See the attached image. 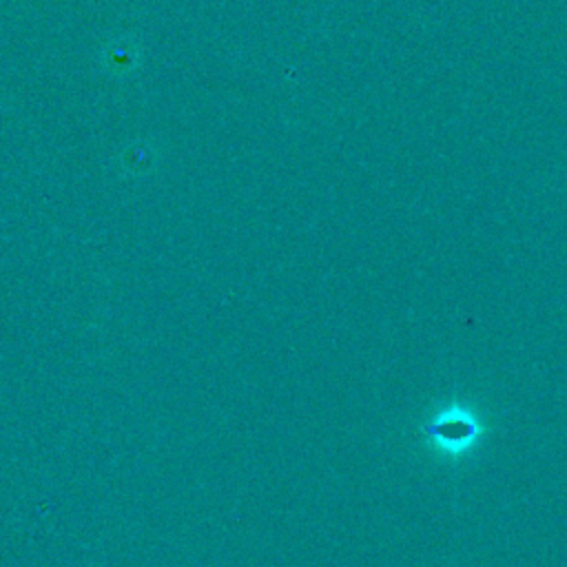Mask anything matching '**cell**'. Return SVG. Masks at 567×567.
I'll use <instances>...</instances> for the list:
<instances>
[{
    "instance_id": "cell-1",
    "label": "cell",
    "mask_w": 567,
    "mask_h": 567,
    "mask_svg": "<svg viewBox=\"0 0 567 567\" xmlns=\"http://www.w3.org/2000/svg\"><path fill=\"white\" fill-rule=\"evenodd\" d=\"M427 434L436 439L445 447H461L472 443L476 434V425L467 414H443L427 427Z\"/></svg>"
}]
</instances>
